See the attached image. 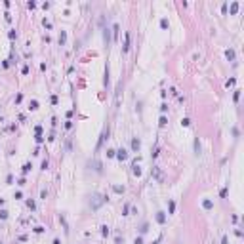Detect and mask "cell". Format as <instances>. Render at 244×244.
Wrapping results in <instances>:
<instances>
[{"mask_svg": "<svg viewBox=\"0 0 244 244\" xmlns=\"http://www.w3.org/2000/svg\"><path fill=\"white\" fill-rule=\"evenodd\" d=\"M0 218L6 219V218H8V212H6V210H0Z\"/></svg>", "mask_w": 244, "mask_h": 244, "instance_id": "obj_17", "label": "cell"}, {"mask_svg": "<svg viewBox=\"0 0 244 244\" xmlns=\"http://www.w3.org/2000/svg\"><path fill=\"white\" fill-rule=\"evenodd\" d=\"M156 221H158V223H164V221H166L164 212H156Z\"/></svg>", "mask_w": 244, "mask_h": 244, "instance_id": "obj_4", "label": "cell"}, {"mask_svg": "<svg viewBox=\"0 0 244 244\" xmlns=\"http://www.w3.org/2000/svg\"><path fill=\"white\" fill-rule=\"evenodd\" d=\"M225 55H227V59H229V61H233V59H235V50H227Z\"/></svg>", "mask_w": 244, "mask_h": 244, "instance_id": "obj_6", "label": "cell"}, {"mask_svg": "<svg viewBox=\"0 0 244 244\" xmlns=\"http://www.w3.org/2000/svg\"><path fill=\"white\" fill-rule=\"evenodd\" d=\"M132 172H134V176H141V168L137 166V162L134 164V170H132Z\"/></svg>", "mask_w": 244, "mask_h": 244, "instance_id": "obj_8", "label": "cell"}, {"mask_svg": "<svg viewBox=\"0 0 244 244\" xmlns=\"http://www.w3.org/2000/svg\"><path fill=\"white\" fill-rule=\"evenodd\" d=\"M233 97H235V103H236L238 97H240V90H235V95H233Z\"/></svg>", "mask_w": 244, "mask_h": 244, "instance_id": "obj_16", "label": "cell"}, {"mask_svg": "<svg viewBox=\"0 0 244 244\" xmlns=\"http://www.w3.org/2000/svg\"><path fill=\"white\" fill-rule=\"evenodd\" d=\"M114 244H120V236H116V242H114Z\"/></svg>", "mask_w": 244, "mask_h": 244, "instance_id": "obj_28", "label": "cell"}, {"mask_svg": "<svg viewBox=\"0 0 244 244\" xmlns=\"http://www.w3.org/2000/svg\"><path fill=\"white\" fill-rule=\"evenodd\" d=\"M53 244H61V240H59V238H55V240H53Z\"/></svg>", "mask_w": 244, "mask_h": 244, "instance_id": "obj_27", "label": "cell"}, {"mask_svg": "<svg viewBox=\"0 0 244 244\" xmlns=\"http://www.w3.org/2000/svg\"><path fill=\"white\" fill-rule=\"evenodd\" d=\"M114 156H116V158H118L120 162H124V160L128 158V151H126V149H120V151H116V153H114Z\"/></svg>", "mask_w": 244, "mask_h": 244, "instance_id": "obj_1", "label": "cell"}, {"mask_svg": "<svg viewBox=\"0 0 244 244\" xmlns=\"http://www.w3.org/2000/svg\"><path fill=\"white\" fill-rule=\"evenodd\" d=\"M181 124H183V126H189V124H191V118H183Z\"/></svg>", "mask_w": 244, "mask_h": 244, "instance_id": "obj_18", "label": "cell"}, {"mask_svg": "<svg viewBox=\"0 0 244 244\" xmlns=\"http://www.w3.org/2000/svg\"><path fill=\"white\" fill-rule=\"evenodd\" d=\"M153 244H158V242H153Z\"/></svg>", "mask_w": 244, "mask_h": 244, "instance_id": "obj_29", "label": "cell"}, {"mask_svg": "<svg viewBox=\"0 0 244 244\" xmlns=\"http://www.w3.org/2000/svg\"><path fill=\"white\" fill-rule=\"evenodd\" d=\"M238 11V2H233L231 4V13H236Z\"/></svg>", "mask_w": 244, "mask_h": 244, "instance_id": "obj_10", "label": "cell"}, {"mask_svg": "<svg viewBox=\"0 0 244 244\" xmlns=\"http://www.w3.org/2000/svg\"><path fill=\"white\" fill-rule=\"evenodd\" d=\"M221 244H227V235H223V238H221Z\"/></svg>", "mask_w": 244, "mask_h": 244, "instance_id": "obj_26", "label": "cell"}, {"mask_svg": "<svg viewBox=\"0 0 244 244\" xmlns=\"http://www.w3.org/2000/svg\"><path fill=\"white\" fill-rule=\"evenodd\" d=\"M166 122H168L166 116H160V122H158V124H160V126H166Z\"/></svg>", "mask_w": 244, "mask_h": 244, "instance_id": "obj_19", "label": "cell"}, {"mask_svg": "<svg viewBox=\"0 0 244 244\" xmlns=\"http://www.w3.org/2000/svg\"><path fill=\"white\" fill-rule=\"evenodd\" d=\"M225 196H227V187H223V189H221V198H225Z\"/></svg>", "mask_w": 244, "mask_h": 244, "instance_id": "obj_23", "label": "cell"}, {"mask_svg": "<svg viewBox=\"0 0 244 244\" xmlns=\"http://www.w3.org/2000/svg\"><path fill=\"white\" fill-rule=\"evenodd\" d=\"M65 40H67V33L61 31V34H59V44H65Z\"/></svg>", "mask_w": 244, "mask_h": 244, "instance_id": "obj_9", "label": "cell"}, {"mask_svg": "<svg viewBox=\"0 0 244 244\" xmlns=\"http://www.w3.org/2000/svg\"><path fill=\"white\" fill-rule=\"evenodd\" d=\"M134 244H143V238H141V236H137V238L134 240Z\"/></svg>", "mask_w": 244, "mask_h": 244, "instance_id": "obj_24", "label": "cell"}, {"mask_svg": "<svg viewBox=\"0 0 244 244\" xmlns=\"http://www.w3.org/2000/svg\"><path fill=\"white\" fill-rule=\"evenodd\" d=\"M101 233H103V236H107V235H109V227H107V225H103V227H101Z\"/></svg>", "mask_w": 244, "mask_h": 244, "instance_id": "obj_15", "label": "cell"}, {"mask_svg": "<svg viewBox=\"0 0 244 244\" xmlns=\"http://www.w3.org/2000/svg\"><path fill=\"white\" fill-rule=\"evenodd\" d=\"M160 27H162V29H166V27H168V19H166V17H162V19H160Z\"/></svg>", "mask_w": 244, "mask_h": 244, "instance_id": "obj_12", "label": "cell"}, {"mask_svg": "<svg viewBox=\"0 0 244 244\" xmlns=\"http://www.w3.org/2000/svg\"><path fill=\"white\" fill-rule=\"evenodd\" d=\"M29 109H31V111H36V109H38V101H36V99H33V101H31Z\"/></svg>", "mask_w": 244, "mask_h": 244, "instance_id": "obj_7", "label": "cell"}, {"mask_svg": "<svg viewBox=\"0 0 244 244\" xmlns=\"http://www.w3.org/2000/svg\"><path fill=\"white\" fill-rule=\"evenodd\" d=\"M139 147H141L139 139H137V137H134V139H132V151H139Z\"/></svg>", "mask_w": 244, "mask_h": 244, "instance_id": "obj_3", "label": "cell"}, {"mask_svg": "<svg viewBox=\"0 0 244 244\" xmlns=\"http://www.w3.org/2000/svg\"><path fill=\"white\" fill-rule=\"evenodd\" d=\"M168 208H170V214H174V210H176V202H174V200H170Z\"/></svg>", "mask_w": 244, "mask_h": 244, "instance_id": "obj_11", "label": "cell"}, {"mask_svg": "<svg viewBox=\"0 0 244 244\" xmlns=\"http://www.w3.org/2000/svg\"><path fill=\"white\" fill-rule=\"evenodd\" d=\"M27 206L31 208V210H34V202H33V200H27Z\"/></svg>", "mask_w": 244, "mask_h": 244, "instance_id": "obj_20", "label": "cell"}, {"mask_svg": "<svg viewBox=\"0 0 244 244\" xmlns=\"http://www.w3.org/2000/svg\"><path fill=\"white\" fill-rule=\"evenodd\" d=\"M202 206H204L206 210H212V208H214V202H212V200H208V198H206L204 202H202Z\"/></svg>", "mask_w": 244, "mask_h": 244, "instance_id": "obj_5", "label": "cell"}, {"mask_svg": "<svg viewBox=\"0 0 244 244\" xmlns=\"http://www.w3.org/2000/svg\"><path fill=\"white\" fill-rule=\"evenodd\" d=\"M147 227H149L147 223H143V225H141V233H147Z\"/></svg>", "mask_w": 244, "mask_h": 244, "instance_id": "obj_21", "label": "cell"}, {"mask_svg": "<svg viewBox=\"0 0 244 244\" xmlns=\"http://www.w3.org/2000/svg\"><path fill=\"white\" fill-rule=\"evenodd\" d=\"M31 168H33L31 164H25V166H23V174H29V172H31Z\"/></svg>", "mask_w": 244, "mask_h": 244, "instance_id": "obj_14", "label": "cell"}, {"mask_svg": "<svg viewBox=\"0 0 244 244\" xmlns=\"http://www.w3.org/2000/svg\"><path fill=\"white\" fill-rule=\"evenodd\" d=\"M128 50H130V33H126V40H124V46H122V52L126 53Z\"/></svg>", "mask_w": 244, "mask_h": 244, "instance_id": "obj_2", "label": "cell"}, {"mask_svg": "<svg viewBox=\"0 0 244 244\" xmlns=\"http://www.w3.org/2000/svg\"><path fill=\"white\" fill-rule=\"evenodd\" d=\"M160 111H162V113H166V111H168V105H166V103H162V105H160Z\"/></svg>", "mask_w": 244, "mask_h": 244, "instance_id": "obj_22", "label": "cell"}, {"mask_svg": "<svg viewBox=\"0 0 244 244\" xmlns=\"http://www.w3.org/2000/svg\"><path fill=\"white\" fill-rule=\"evenodd\" d=\"M114 153H116V151H113V149H109V151H107V156H114Z\"/></svg>", "mask_w": 244, "mask_h": 244, "instance_id": "obj_25", "label": "cell"}, {"mask_svg": "<svg viewBox=\"0 0 244 244\" xmlns=\"http://www.w3.org/2000/svg\"><path fill=\"white\" fill-rule=\"evenodd\" d=\"M113 189H114V193H124V187H120V185H114Z\"/></svg>", "mask_w": 244, "mask_h": 244, "instance_id": "obj_13", "label": "cell"}]
</instances>
